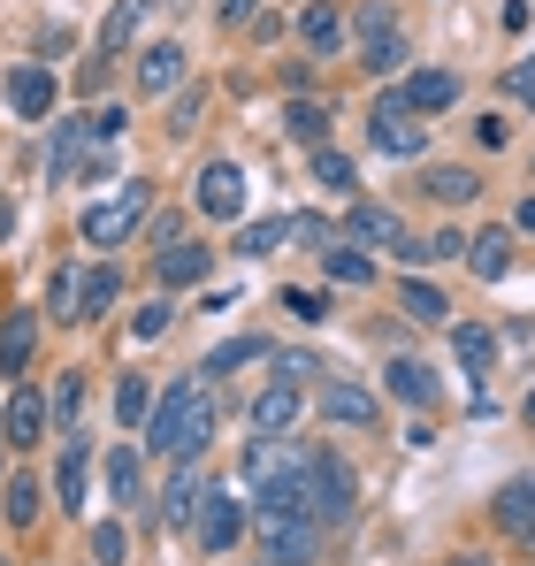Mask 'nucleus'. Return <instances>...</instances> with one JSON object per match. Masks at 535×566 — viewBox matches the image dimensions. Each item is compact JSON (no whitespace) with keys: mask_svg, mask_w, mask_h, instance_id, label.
I'll return each mask as SVG.
<instances>
[{"mask_svg":"<svg viewBox=\"0 0 535 566\" xmlns=\"http://www.w3.org/2000/svg\"><path fill=\"white\" fill-rule=\"evenodd\" d=\"M207 437H214V390L207 382H169L161 398H154V421H146V444L161 452V460H191V452H207Z\"/></svg>","mask_w":535,"mask_h":566,"instance_id":"obj_1","label":"nucleus"},{"mask_svg":"<svg viewBox=\"0 0 535 566\" xmlns=\"http://www.w3.org/2000/svg\"><path fill=\"white\" fill-rule=\"evenodd\" d=\"M253 536H261L268 566H314L322 559V521L314 513H268V505H253Z\"/></svg>","mask_w":535,"mask_h":566,"instance_id":"obj_2","label":"nucleus"},{"mask_svg":"<svg viewBox=\"0 0 535 566\" xmlns=\"http://www.w3.org/2000/svg\"><path fill=\"white\" fill-rule=\"evenodd\" d=\"M353 505H359L353 460H345V452H329V444H322V452H306V513H314V521H345Z\"/></svg>","mask_w":535,"mask_h":566,"instance_id":"obj_3","label":"nucleus"},{"mask_svg":"<svg viewBox=\"0 0 535 566\" xmlns=\"http://www.w3.org/2000/svg\"><path fill=\"white\" fill-rule=\"evenodd\" d=\"M367 138L382 146V154H398V161H413L421 146H429V123L406 107V93H390V99H375V115H367Z\"/></svg>","mask_w":535,"mask_h":566,"instance_id":"obj_4","label":"nucleus"},{"mask_svg":"<svg viewBox=\"0 0 535 566\" xmlns=\"http://www.w3.org/2000/svg\"><path fill=\"white\" fill-rule=\"evenodd\" d=\"M138 222H146V185L130 177V185L115 191L107 207H85V222H77V230H85V245H123Z\"/></svg>","mask_w":535,"mask_h":566,"instance_id":"obj_5","label":"nucleus"},{"mask_svg":"<svg viewBox=\"0 0 535 566\" xmlns=\"http://www.w3.org/2000/svg\"><path fill=\"white\" fill-rule=\"evenodd\" d=\"M54 421V398H39L31 382H8V406H0V437L8 444H39Z\"/></svg>","mask_w":535,"mask_h":566,"instance_id":"obj_6","label":"nucleus"},{"mask_svg":"<svg viewBox=\"0 0 535 566\" xmlns=\"http://www.w3.org/2000/svg\"><path fill=\"white\" fill-rule=\"evenodd\" d=\"M238 528H245V505H238L230 490H207V505L191 513V536H199V552H230V544H238Z\"/></svg>","mask_w":535,"mask_h":566,"instance_id":"obj_7","label":"nucleus"},{"mask_svg":"<svg viewBox=\"0 0 535 566\" xmlns=\"http://www.w3.org/2000/svg\"><path fill=\"white\" fill-rule=\"evenodd\" d=\"M298 474H306V452H291L283 437H253V444H245V482H253V490L298 482Z\"/></svg>","mask_w":535,"mask_h":566,"instance_id":"obj_8","label":"nucleus"},{"mask_svg":"<svg viewBox=\"0 0 535 566\" xmlns=\"http://www.w3.org/2000/svg\"><path fill=\"white\" fill-rule=\"evenodd\" d=\"M345 245H406V222L382 207V199H353V214H345Z\"/></svg>","mask_w":535,"mask_h":566,"instance_id":"obj_9","label":"nucleus"},{"mask_svg":"<svg viewBox=\"0 0 535 566\" xmlns=\"http://www.w3.org/2000/svg\"><path fill=\"white\" fill-rule=\"evenodd\" d=\"M199 207L222 214V222L245 214V169H238V161H207V169H199Z\"/></svg>","mask_w":535,"mask_h":566,"instance_id":"obj_10","label":"nucleus"},{"mask_svg":"<svg viewBox=\"0 0 535 566\" xmlns=\"http://www.w3.org/2000/svg\"><path fill=\"white\" fill-rule=\"evenodd\" d=\"M298 39H306L314 62H329V54L345 46V15H337V0H306V8H298Z\"/></svg>","mask_w":535,"mask_h":566,"instance_id":"obj_11","label":"nucleus"},{"mask_svg":"<svg viewBox=\"0 0 535 566\" xmlns=\"http://www.w3.org/2000/svg\"><path fill=\"white\" fill-rule=\"evenodd\" d=\"M490 521L505 536H535V474H513L497 497H490Z\"/></svg>","mask_w":535,"mask_h":566,"instance_id":"obj_12","label":"nucleus"},{"mask_svg":"<svg viewBox=\"0 0 535 566\" xmlns=\"http://www.w3.org/2000/svg\"><path fill=\"white\" fill-rule=\"evenodd\" d=\"M314 413H322V421H337V429H375V398L353 390V382H322Z\"/></svg>","mask_w":535,"mask_h":566,"instance_id":"obj_13","label":"nucleus"},{"mask_svg":"<svg viewBox=\"0 0 535 566\" xmlns=\"http://www.w3.org/2000/svg\"><path fill=\"white\" fill-rule=\"evenodd\" d=\"M291 421H298V382H268L261 398H253V437H291Z\"/></svg>","mask_w":535,"mask_h":566,"instance_id":"obj_14","label":"nucleus"},{"mask_svg":"<svg viewBox=\"0 0 535 566\" xmlns=\"http://www.w3.org/2000/svg\"><path fill=\"white\" fill-rule=\"evenodd\" d=\"M466 269H474L482 283H497L505 269H513V230H505V222H490L482 238H466Z\"/></svg>","mask_w":535,"mask_h":566,"instance_id":"obj_15","label":"nucleus"},{"mask_svg":"<svg viewBox=\"0 0 535 566\" xmlns=\"http://www.w3.org/2000/svg\"><path fill=\"white\" fill-rule=\"evenodd\" d=\"M451 99H459V70H413L406 77V107L413 115H444Z\"/></svg>","mask_w":535,"mask_h":566,"instance_id":"obj_16","label":"nucleus"},{"mask_svg":"<svg viewBox=\"0 0 535 566\" xmlns=\"http://www.w3.org/2000/svg\"><path fill=\"white\" fill-rule=\"evenodd\" d=\"M177 85H183V46L177 39L146 46V54H138V93H177Z\"/></svg>","mask_w":535,"mask_h":566,"instance_id":"obj_17","label":"nucleus"},{"mask_svg":"<svg viewBox=\"0 0 535 566\" xmlns=\"http://www.w3.org/2000/svg\"><path fill=\"white\" fill-rule=\"evenodd\" d=\"M107 490H115L123 513H146V497H154V490H146V460H138V452H107Z\"/></svg>","mask_w":535,"mask_h":566,"instance_id":"obj_18","label":"nucleus"},{"mask_svg":"<svg viewBox=\"0 0 535 566\" xmlns=\"http://www.w3.org/2000/svg\"><path fill=\"white\" fill-rule=\"evenodd\" d=\"M8 107H15V115H23V123H39V115H46V107H54V77H46V70H39V62H23V70H15V77H8Z\"/></svg>","mask_w":535,"mask_h":566,"instance_id":"obj_19","label":"nucleus"},{"mask_svg":"<svg viewBox=\"0 0 535 566\" xmlns=\"http://www.w3.org/2000/svg\"><path fill=\"white\" fill-rule=\"evenodd\" d=\"M85 482H92V444L70 437V452H62V468H54V497H62L70 513H85Z\"/></svg>","mask_w":535,"mask_h":566,"instance_id":"obj_20","label":"nucleus"},{"mask_svg":"<svg viewBox=\"0 0 535 566\" xmlns=\"http://www.w3.org/2000/svg\"><path fill=\"white\" fill-rule=\"evenodd\" d=\"M451 345H459V368H466V376H490V360H497V329H490V322H459Z\"/></svg>","mask_w":535,"mask_h":566,"instance_id":"obj_21","label":"nucleus"},{"mask_svg":"<svg viewBox=\"0 0 535 566\" xmlns=\"http://www.w3.org/2000/svg\"><path fill=\"white\" fill-rule=\"evenodd\" d=\"M46 306H54L62 322L92 314V276H85V269H54V283H46Z\"/></svg>","mask_w":535,"mask_h":566,"instance_id":"obj_22","label":"nucleus"},{"mask_svg":"<svg viewBox=\"0 0 535 566\" xmlns=\"http://www.w3.org/2000/svg\"><path fill=\"white\" fill-rule=\"evenodd\" d=\"M207 269H214V253H207V245H161V283H169V291L207 283Z\"/></svg>","mask_w":535,"mask_h":566,"instance_id":"obj_23","label":"nucleus"},{"mask_svg":"<svg viewBox=\"0 0 535 566\" xmlns=\"http://www.w3.org/2000/svg\"><path fill=\"white\" fill-rule=\"evenodd\" d=\"M138 23H146V0H115V8H107V23H99V54L115 62V54L138 39Z\"/></svg>","mask_w":535,"mask_h":566,"instance_id":"obj_24","label":"nucleus"},{"mask_svg":"<svg viewBox=\"0 0 535 566\" xmlns=\"http://www.w3.org/2000/svg\"><path fill=\"white\" fill-rule=\"evenodd\" d=\"M398 306H406L413 322H429V329H444V322H451V298L437 291V283H421V276H413V283H398Z\"/></svg>","mask_w":535,"mask_h":566,"instance_id":"obj_25","label":"nucleus"},{"mask_svg":"<svg viewBox=\"0 0 535 566\" xmlns=\"http://www.w3.org/2000/svg\"><path fill=\"white\" fill-rule=\"evenodd\" d=\"M31 345H39V322H31V314H8V322H0V376H15V368L31 360Z\"/></svg>","mask_w":535,"mask_h":566,"instance_id":"obj_26","label":"nucleus"},{"mask_svg":"<svg viewBox=\"0 0 535 566\" xmlns=\"http://www.w3.org/2000/svg\"><path fill=\"white\" fill-rule=\"evenodd\" d=\"M115 421H123V429H146V421H154V390H146V376L115 382Z\"/></svg>","mask_w":535,"mask_h":566,"instance_id":"obj_27","label":"nucleus"},{"mask_svg":"<svg viewBox=\"0 0 535 566\" xmlns=\"http://www.w3.org/2000/svg\"><path fill=\"white\" fill-rule=\"evenodd\" d=\"M421 191H429V199H444V207H466V199L482 191V177H474V169H429Z\"/></svg>","mask_w":535,"mask_h":566,"instance_id":"obj_28","label":"nucleus"},{"mask_svg":"<svg viewBox=\"0 0 535 566\" xmlns=\"http://www.w3.org/2000/svg\"><path fill=\"white\" fill-rule=\"evenodd\" d=\"M390 390H398L406 406H437V376H429L421 360H390Z\"/></svg>","mask_w":535,"mask_h":566,"instance_id":"obj_29","label":"nucleus"},{"mask_svg":"<svg viewBox=\"0 0 535 566\" xmlns=\"http://www.w3.org/2000/svg\"><path fill=\"white\" fill-rule=\"evenodd\" d=\"M283 123H291V138H298V146H322V138H329V99H291V115H283Z\"/></svg>","mask_w":535,"mask_h":566,"instance_id":"obj_30","label":"nucleus"},{"mask_svg":"<svg viewBox=\"0 0 535 566\" xmlns=\"http://www.w3.org/2000/svg\"><path fill=\"white\" fill-rule=\"evenodd\" d=\"M268 345L261 337H230V345H214V353H207V368H199V376H238V368H245V360H261Z\"/></svg>","mask_w":535,"mask_h":566,"instance_id":"obj_31","label":"nucleus"},{"mask_svg":"<svg viewBox=\"0 0 535 566\" xmlns=\"http://www.w3.org/2000/svg\"><path fill=\"white\" fill-rule=\"evenodd\" d=\"M199 505H207V482L183 468L177 482H169V521H177V528H191V513H199Z\"/></svg>","mask_w":535,"mask_h":566,"instance_id":"obj_32","label":"nucleus"},{"mask_svg":"<svg viewBox=\"0 0 535 566\" xmlns=\"http://www.w3.org/2000/svg\"><path fill=\"white\" fill-rule=\"evenodd\" d=\"M130 559V528H123V521H99V528H92V566H123Z\"/></svg>","mask_w":535,"mask_h":566,"instance_id":"obj_33","label":"nucleus"},{"mask_svg":"<svg viewBox=\"0 0 535 566\" xmlns=\"http://www.w3.org/2000/svg\"><path fill=\"white\" fill-rule=\"evenodd\" d=\"M398 70H406V39H398V31L367 39V77H398Z\"/></svg>","mask_w":535,"mask_h":566,"instance_id":"obj_34","label":"nucleus"},{"mask_svg":"<svg viewBox=\"0 0 535 566\" xmlns=\"http://www.w3.org/2000/svg\"><path fill=\"white\" fill-rule=\"evenodd\" d=\"M31 521H39V482L8 474V528H31Z\"/></svg>","mask_w":535,"mask_h":566,"instance_id":"obj_35","label":"nucleus"},{"mask_svg":"<svg viewBox=\"0 0 535 566\" xmlns=\"http://www.w3.org/2000/svg\"><path fill=\"white\" fill-rule=\"evenodd\" d=\"M322 261H329V276H337V283H375V261H367L359 245H329Z\"/></svg>","mask_w":535,"mask_h":566,"instance_id":"obj_36","label":"nucleus"},{"mask_svg":"<svg viewBox=\"0 0 535 566\" xmlns=\"http://www.w3.org/2000/svg\"><path fill=\"white\" fill-rule=\"evenodd\" d=\"M283 238H291V222H245V230H238V253H245V261H261V253L283 245Z\"/></svg>","mask_w":535,"mask_h":566,"instance_id":"obj_37","label":"nucleus"},{"mask_svg":"<svg viewBox=\"0 0 535 566\" xmlns=\"http://www.w3.org/2000/svg\"><path fill=\"white\" fill-rule=\"evenodd\" d=\"M283 314H298V322H329V291H306V283H283Z\"/></svg>","mask_w":535,"mask_h":566,"instance_id":"obj_38","label":"nucleus"},{"mask_svg":"<svg viewBox=\"0 0 535 566\" xmlns=\"http://www.w3.org/2000/svg\"><path fill=\"white\" fill-rule=\"evenodd\" d=\"M314 185H322V191H353V161L329 154V146H314Z\"/></svg>","mask_w":535,"mask_h":566,"instance_id":"obj_39","label":"nucleus"},{"mask_svg":"<svg viewBox=\"0 0 535 566\" xmlns=\"http://www.w3.org/2000/svg\"><path fill=\"white\" fill-rule=\"evenodd\" d=\"M169 322H177V306H169V298H154V306H146V314L130 322V337H161Z\"/></svg>","mask_w":535,"mask_h":566,"instance_id":"obj_40","label":"nucleus"},{"mask_svg":"<svg viewBox=\"0 0 535 566\" xmlns=\"http://www.w3.org/2000/svg\"><path fill=\"white\" fill-rule=\"evenodd\" d=\"M77 406H85V382L62 376V382H54V421H77Z\"/></svg>","mask_w":535,"mask_h":566,"instance_id":"obj_41","label":"nucleus"},{"mask_svg":"<svg viewBox=\"0 0 535 566\" xmlns=\"http://www.w3.org/2000/svg\"><path fill=\"white\" fill-rule=\"evenodd\" d=\"M505 93H513V99H528V107H535V54H528V62H513V70H505Z\"/></svg>","mask_w":535,"mask_h":566,"instance_id":"obj_42","label":"nucleus"},{"mask_svg":"<svg viewBox=\"0 0 535 566\" xmlns=\"http://www.w3.org/2000/svg\"><path fill=\"white\" fill-rule=\"evenodd\" d=\"M382 31H398V23H390L382 0H367V8H359V39H382Z\"/></svg>","mask_w":535,"mask_h":566,"instance_id":"obj_43","label":"nucleus"},{"mask_svg":"<svg viewBox=\"0 0 535 566\" xmlns=\"http://www.w3.org/2000/svg\"><path fill=\"white\" fill-rule=\"evenodd\" d=\"M314 368H322L314 353H283V360H275V376H283V382H306V376H314Z\"/></svg>","mask_w":535,"mask_h":566,"instance_id":"obj_44","label":"nucleus"},{"mask_svg":"<svg viewBox=\"0 0 535 566\" xmlns=\"http://www.w3.org/2000/svg\"><path fill=\"white\" fill-rule=\"evenodd\" d=\"M199 107H207V99H199V93H183L177 107H169V130H191V123H199Z\"/></svg>","mask_w":535,"mask_h":566,"instance_id":"obj_45","label":"nucleus"},{"mask_svg":"<svg viewBox=\"0 0 535 566\" xmlns=\"http://www.w3.org/2000/svg\"><path fill=\"white\" fill-rule=\"evenodd\" d=\"M115 291H123V283H115V269H99V276H92V314H99V306H107Z\"/></svg>","mask_w":535,"mask_h":566,"instance_id":"obj_46","label":"nucleus"},{"mask_svg":"<svg viewBox=\"0 0 535 566\" xmlns=\"http://www.w3.org/2000/svg\"><path fill=\"white\" fill-rule=\"evenodd\" d=\"M261 15V0H222V23H253Z\"/></svg>","mask_w":535,"mask_h":566,"instance_id":"obj_47","label":"nucleus"},{"mask_svg":"<svg viewBox=\"0 0 535 566\" xmlns=\"http://www.w3.org/2000/svg\"><path fill=\"white\" fill-rule=\"evenodd\" d=\"M8 230H15V207H8V199H0V238H8Z\"/></svg>","mask_w":535,"mask_h":566,"instance_id":"obj_48","label":"nucleus"},{"mask_svg":"<svg viewBox=\"0 0 535 566\" xmlns=\"http://www.w3.org/2000/svg\"><path fill=\"white\" fill-rule=\"evenodd\" d=\"M521 230H535V199H528V207H521Z\"/></svg>","mask_w":535,"mask_h":566,"instance_id":"obj_49","label":"nucleus"},{"mask_svg":"<svg viewBox=\"0 0 535 566\" xmlns=\"http://www.w3.org/2000/svg\"><path fill=\"white\" fill-rule=\"evenodd\" d=\"M451 566H482V552H459V559H451Z\"/></svg>","mask_w":535,"mask_h":566,"instance_id":"obj_50","label":"nucleus"},{"mask_svg":"<svg viewBox=\"0 0 535 566\" xmlns=\"http://www.w3.org/2000/svg\"><path fill=\"white\" fill-rule=\"evenodd\" d=\"M521 413H528V429H535V390H528V406H521Z\"/></svg>","mask_w":535,"mask_h":566,"instance_id":"obj_51","label":"nucleus"}]
</instances>
